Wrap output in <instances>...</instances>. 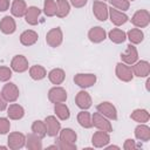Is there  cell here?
I'll return each mask as SVG.
<instances>
[{"instance_id":"6da1fadb","label":"cell","mask_w":150,"mask_h":150,"mask_svg":"<svg viewBox=\"0 0 150 150\" xmlns=\"http://www.w3.org/2000/svg\"><path fill=\"white\" fill-rule=\"evenodd\" d=\"M91 122H93V127L97 128L98 130H102L105 132L112 131V127H111V123L109 122V120L107 117H104L103 115H101L98 111L94 112L91 115Z\"/></svg>"},{"instance_id":"7a4b0ae2","label":"cell","mask_w":150,"mask_h":150,"mask_svg":"<svg viewBox=\"0 0 150 150\" xmlns=\"http://www.w3.org/2000/svg\"><path fill=\"white\" fill-rule=\"evenodd\" d=\"M93 13L100 21H105L109 16V7L102 0H95L93 2Z\"/></svg>"},{"instance_id":"3957f363","label":"cell","mask_w":150,"mask_h":150,"mask_svg":"<svg viewBox=\"0 0 150 150\" xmlns=\"http://www.w3.org/2000/svg\"><path fill=\"white\" fill-rule=\"evenodd\" d=\"M131 22L137 28H144L150 23V13L146 9H139L132 15Z\"/></svg>"},{"instance_id":"277c9868","label":"cell","mask_w":150,"mask_h":150,"mask_svg":"<svg viewBox=\"0 0 150 150\" xmlns=\"http://www.w3.org/2000/svg\"><path fill=\"white\" fill-rule=\"evenodd\" d=\"M62 40H63V34H62V30L60 27H55V28H52L47 35H46V42L48 46L55 48V47H59L61 43H62Z\"/></svg>"},{"instance_id":"5b68a950","label":"cell","mask_w":150,"mask_h":150,"mask_svg":"<svg viewBox=\"0 0 150 150\" xmlns=\"http://www.w3.org/2000/svg\"><path fill=\"white\" fill-rule=\"evenodd\" d=\"M1 95H2V97L6 100V102H15V101L18 100L19 95H20L19 88L16 87L15 83L8 82V83H6V84L2 87Z\"/></svg>"},{"instance_id":"8992f818","label":"cell","mask_w":150,"mask_h":150,"mask_svg":"<svg viewBox=\"0 0 150 150\" xmlns=\"http://www.w3.org/2000/svg\"><path fill=\"white\" fill-rule=\"evenodd\" d=\"M8 148L12 150H19L21 148L25 146L26 144V136L22 132L15 131V132H11L8 135Z\"/></svg>"},{"instance_id":"52a82bcc","label":"cell","mask_w":150,"mask_h":150,"mask_svg":"<svg viewBox=\"0 0 150 150\" xmlns=\"http://www.w3.org/2000/svg\"><path fill=\"white\" fill-rule=\"evenodd\" d=\"M97 111L103 115L104 117H107L108 120H117V110L115 108V105L110 102H101L100 104H97L96 107Z\"/></svg>"},{"instance_id":"ba28073f","label":"cell","mask_w":150,"mask_h":150,"mask_svg":"<svg viewBox=\"0 0 150 150\" xmlns=\"http://www.w3.org/2000/svg\"><path fill=\"white\" fill-rule=\"evenodd\" d=\"M121 60L123 63L128 64V66H132L135 62H137L138 60V53L136 47L132 43H129L127 46V49L124 53L121 54Z\"/></svg>"},{"instance_id":"9c48e42d","label":"cell","mask_w":150,"mask_h":150,"mask_svg":"<svg viewBox=\"0 0 150 150\" xmlns=\"http://www.w3.org/2000/svg\"><path fill=\"white\" fill-rule=\"evenodd\" d=\"M115 73H116V76L123 82H130L132 80V77H134L131 67H129L128 64H125L123 62H118L116 64Z\"/></svg>"},{"instance_id":"30bf717a","label":"cell","mask_w":150,"mask_h":150,"mask_svg":"<svg viewBox=\"0 0 150 150\" xmlns=\"http://www.w3.org/2000/svg\"><path fill=\"white\" fill-rule=\"evenodd\" d=\"M48 100L52 102V103H62V102H66L67 100V91L64 88L62 87H53L49 91H48Z\"/></svg>"},{"instance_id":"8fae6325","label":"cell","mask_w":150,"mask_h":150,"mask_svg":"<svg viewBox=\"0 0 150 150\" xmlns=\"http://www.w3.org/2000/svg\"><path fill=\"white\" fill-rule=\"evenodd\" d=\"M45 125H46V131H47V135L50 136V137H55L60 130H61V124L60 122L57 121V118L55 116H47L45 118Z\"/></svg>"},{"instance_id":"7c38bea8","label":"cell","mask_w":150,"mask_h":150,"mask_svg":"<svg viewBox=\"0 0 150 150\" xmlns=\"http://www.w3.org/2000/svg\"><path fill=\"white\" fill-rule=\"evenodd\" d=\"M74 82L81 88H89L96 82L95 74H76L74 76Z\"/></svg>"},{"instance_id":"4fadbf2b","label":"cell","mask_w":150,"mask_h":150,"mask_svg":"<svg viewBox=\"0 0 150 150\" xmlns=\"http://www.w3.org/2000/svg\"><path fill=\"white\" fill-rule=\"evenodd\" d=\"M132 74L138 77H146L150 74V63L148 61H138L131 66Z\"/></svg>"},{"instance_id":"5bb4252c","label":"cell","mask_w":150,"mask_h":150,"mask_svg":"<svg viewBox=\"0 0 150 150\" xmlns=\"http://www.w3.org/2000/svg\"><path fill=\"white\" fill-rule=\"evenodd\" d=\"M11 68L16 73H23L28 69V60L23 55H15L11 61Z\"/></svg>"},{"instance_id":"9a60e30c","label":"cell","mask_w":150,"mask_h":150,"mask_svg":"<svg viewBox=\"0 0 150 150\" xmlns=\"http://www.w3.org/2000/svg\"><path fill=\"white\" fill-rule=\"evenodd\" d=\"M91 142H93V145L95 148H104L110 142L109 132H105L102 130L96 131L91 137Z\"/></svg>"},{"instance_id":"2e32d148","label":"cell","mask_w":150,"mask_h":150,"mask_svg":"<svg viewBox=\"0 0 150 150\" xmlns=\"http://www.w3.org/2000/svg\"><path fill=\"white\" fill-rule=\"evenodd\" d=\"M75 103L80 109L87 110V109H89L91 107V97L87 91L81 90L75 96Z\"/></svg>"},{"instance_id":"e0dca14e","label":"cell","mask_w":150,"mask_h":150,"mask_svg":"<svg viewBox=\"0 0 150 150\" xmlns=\"http://www.w3.org/2000/svg\"><path fill=\"white\" fill-rule=\"evenodd\" d=\"M109 16H110L111 22L117 27L124 25L129 20V18H128V15L125 13H123V12H121V11L114 8V7L109 8Z\"/></svg>"},{"instance_id":"ac0fdd59","label":"cell","mask_w":150,"mask_h":150,"mask_svg":"<svg viewBox=\"0 0 150 150\" xmlns=\"http://www.w3.org/2000/svg\"><path fill=\"white\" fill-rule=\"evenodd\" d=\"M88 38H89V40H90L93 43H100V42H102V41L105 40L107 33H105V30H104L102 27L96 26V27H93V28L89 29V32H88Z\"/></svg>"},{"instance_id":"d6986e66","label":"cell","mask_w":150,"mask_h":150,"mask_svg":"<svg viewBox=\"0 0 150 150\" xmlns=\"http://www.w3.org/2000/svg\"><path fill=\"white\" fill-rule=\"evenodd\" d=\"M16 29V23H15V20L9 16V15H6L1 19L0 21V30L4 33V34H13Z\"/></svg>"},{"instance_id":"ffe728a7","label":"cell","mask_w":150,"mask_h":150,"mask_svg":"<svg viewBox=\"0 0 150 150\" xmlns=\"http://www.w3.org/2000/svg\"><path fill=\"white\" fill-rule=\"evenodd\" d=\"M40 13H41V9L36 6H30L27 8L26 11V14H25V19H26V22L30 26H35L38 25L39 22V16H40Z\"/></svg>"},{"instance_id":"44dd1931","label":"cell","mask_w":150,"mask_h":150,"mask_svg":"<svg viewBox=\"0 0 150 150\" xmlns=\"http://www.w3.org/2000/svg\"><path fill=\"white\" fill-rule=\"evenodd\" d=\"M26 11H27V5H26L25 0H14L12 2L11 13L13 16H15V18L25 16Z\"/></svg>"},{"instance_id":"7402d4cb","label":"cell","mask_w":150,"mask_h":150,"mask_svg":"<svg viewBox=\"0 0 150 150\" xmlns=\"http://www.w3.org/2000/svg\"><path fill=\"white\" fill-rule=\"evenodd\" d=\"M39 39V35L35 30H32V29H28V30H25L21 33L20 35V42L21 45L23 46H32L34 45Z\"/></svg>"},{"instance_id":"603a6c76","label":"cell","mask_w":150,"mask_h":150,"mask_svg":"<svg viewBox=\"0 0 150 150\" xmlns=\"http://www.w3.org/2000/svg\"><path fill=\"white\" fill-rule=\"evenodd\" d=\"M42 138L35 134H28L26 136V148L29 150H41L42 149Z\"/></svg>"},{"instance_id":"cb8c5ba5","label":"cell","mask_w":150,"mask_h":150,"mask_svg":"<svg viewBox=\"0 0 150 150\" xmlns=\"http://www.w3.org/2000/svg\"><path fill=\"white\" fill-rule=\"evenodd\" d=\"M7 115L11 120H21L25 115V109L18 103H12L7 108Z\"/></svg>"},{"instance_id":"d4e9b609","label":"cell","mask_w":150,"mask_h":150,"mask_svg":"<svg viewBox=\"0 0 150 150\" xmlns=\"http://www.w3.org/2000/svg\"><path fill=\"white\" fill-rule=\"evenodd\" d=\"M135 137L139 141L148 142L150 139V128L144 123H139V125L135 128Z\"/></svg>"},{"instance_id":"484cf974","label":"cell","mask_w":150,"mask_h":150,"mask_svg":"<svg viewBox=\"0 0 150 150\" xmlns=\"http://www.w3.org/2000/svg\"><path fill=\"white\" fill-rule=\"evenodd\" d=\"M66 74L63 71V69L61 68H54L48 73V79L53 84H61L64 81Z\"/></svg>"},{"instance_id":"4316f807","label":"cell","mask_w":150,"mask_h":150,"mask_svg":"<svg viewBox=\"0 0 150 150\" xmlns=\"http://www.w3.org/2000/svg\"><path fill=\"white\" fill-rule=\"evenodd\" d=\"M108 36L114 43H123L127 39V33L120 28H112L108 33Z\"/></svg>"},{"instance_id":"83f0119b","label":"cell","mask_w":150,"mask_h":150,"mask_svg":"<svg viewBox=\"0 0 150 150\" xmlns=\"http://www.w3.org/2000/svg\"><path fill=\"white\" fill-rule=\"evenodd\" d=\"M130 118L137 123H146L150 118V115L146 109H136L131 112Z\"/></svg>"},{"instance_id":"f1b7e54d","label":"cell","mask_w":150,"mask_h":150,"mask_svg":"<svg viewBox=\"0 0 150 150\" xmlns=\"http://www.w3.org/2000/svg\"><path fill=\"white\" fill-rule=\"evenodd\" d=\"M56 16L57 18H66L70 12V4L67 0H56Z\"/></svg>"},{"instance_id":"f546056e","label":"cell","mask_w":150,"mask_h":150,"mask_svg":"<svg viewBox=\"0 0 150 150\" xmlns=\"http://www.w3.org/2000/svg\"><path fill=\"white\" fill-rule=\"evenodd\" d=\"M60 136H59V139L63 141V142H68V143H75L76 139H77V135L76 132L70 129V128H64L62 130H60Z\"/></svg>"},{"instance_id":"4dcf8cb0","label":"cell","mask_w":150,"mask_h":150,"mask_svg":"<svg viewBox=\"0 0 150 150\" xmlns=\"http://www.w3.org/2000/svg\"><path fill=\"white\" fill-rule=\"evenodd\" d=\"M29 75H30V77L33 80L40 81V80H42V79H45L47 76V71L42 66L35 64V66H32L29 68Z\"/></svg>"},{"instance_id":"1f68e13d","label":"cell","mask_w":150,"mask_h":150,"mask_svg":"<svg viewBox=\"0 0 150 150\" xmlns=\"http://www.w3.org/2000/svg\"><path fill=\"white\" fill-rule=\"evenodd\" d=\"M127 38L129 39L130 43L132 45H137V43H141L144 39V34L143 32L139 29V28H132L130 29L128 33H127Z\"/></svg>"},{"instance_id":"d6a6232c","label":"cell","mask_w":150,"mask_h":150,"mask_svg":"<svg viewBox=\"0 0 150 150\" xmlns=\"http://www.w3.org/2000/svg\"><path fill=\"white\" fill-rule=\"evenodd\" d=\"M54 111L56 114V116L62 120V121H66L69 118L70 116V111H69V108L62 102V103H55L54 105Z\"/></svg>"},{"instance_id":"836d02e7","label":"cell","mask_w":150,"mask_h":150,"mask_svg":"<svg viewBox=\"0 0 150 150\" xmlns=\"http://www.w3.org/2000/svg\"><path fill=\"white\" fill-rule=\"evenodd\" d=\"M77 122L81 127L86 128V129H89L93 127V122H91V115L86 111V110H82L79 112L77 115Z\"/></svg>"},{"instance_id":"e575fe53","label":"cell","mask_w":150,"mask_h":150,"mask_svg":"<svg viewBox=\"0 0 150 150\" xmlns=\"http://www.w3.org/2000/svg\"><path fill=\"white\" fill-rule=\"evenodd\" d=\"M32 131H33V134L38 135L40 138H43V137L47 135L45 122H43V121H40V120L34 121L33 124H32Z\"/></svg>"},{"instance_id":"d590c367","label":"cell","mask_w":150,"mask_h":150,"mask_svg":"<svg viewBox=\"0 0 150 150\" xmlns=\"http://www.w3.org/2000/svg\"><path fill=\"white\" fill-rule=\"evenodd\" d=\"M56 2L55 0H45L43 4V13L47 16H54L56 14Z\"/></svg>"},{"instance_id":"8d00e7d4","label":"cell","mask_w":150,"mask_h":150,"mask_svg":"<svg viewBox=\"0 0 150 150\" xmlns=\"http://www.w3.org/2000/svg\"><path fill=\"white\" fill-rule=\"evenodd\" d=\"M108 1L111 4V7L120 9L121 12L128 11L130 7V1H128V0H108Z\"/></svg>"},{"instance_id":"74e56055","label":"cell","mask_w":150,"mask_h":150,"mask_svg":"<svg viewBox=\"0 0 150 150\" xmlns=\"http://www.w3.org/2000/svg\"><path fill=\"white\" fill-rule=\"evenodd\" d=\"M12 77V68L1 66L0 67V82H7Z\"/></svg>"},{"instance_id":"f35d334b","label":"cell","mask_w":150,"mask_h":150,"mask_svg":"<svg viewBox=\"0 0 150 150\" xmlns=\"http://www.w3.org/2000/svg\"><path fill=\"white\" fill-rule=\"evenodd\" d=\"M9 129H11V122L5 117H0V135L7 134Z\"/></svg>"},{"instance_id":"ab89813d","label":"cell","mask_w":150,"mask_h":150,"mask_svg":"<svg viewBox=\"0 0 150 150\" xmlns=\"http://www.w3.org/2000/svg\"><path fill=\"white\" fill-rule=\"evenodd\" d=\"M57 149L61 150H76V144L75 143H68V142H63L61 139H57Z\"/></svg>"},{"instance_id":"60d3db41","label":"cell","mask_w":150,"mask_h":150,"mask_svg":"<svg viewBox=\"0 0 150 150\" xmlns=\"http://www.w3.org/2000/svg\"><path fill=\"white\" fill-rule=\"evenodd\" d=\"M137 146H138V145L135 143L134 139L128 138V139H125V142H124L123 149H124V150H135V149H137Z\"/></svg>"},{"instance_id":"b9f144b4","label":"cell","mask_w":150,"mask_h":150,"mask_svg":"<svg viewBox=\"0 0 150 150\" xmlns=\"http://www.w3.org/2000/svg\"><path fill=\"white\" fill-rule=\"evenodd\" d=\"M88 0H70V4L75 7V8H82L83 6L87 5Z\"/></svg>"},{"instance_id":"7bdbcfd3","label":"cell","mask_w":150,"mask_h":150,"mask_svg":"<svg viewBox=\"0 0 150 150\" xmlns=\"http://www.w3.org/2000/svg\"><path fill=\"white\" fill-rule=\"evenodd\" d=\"M9 8V0H0V12H5Z\"/></svg>"},{"instance_id":"ee69618b","label":"cell","mask_w":150,"mask_h":150,"mask_svg":"<svg viewBox=\"0 0 150 150\" xmlns=\"http://www.w3.org/2000/svg\"><path fill=\"white\" fill-rule=\"evenodd\" d=\"M6 108H7V102H6V100L2 97V95L0 93V111L5 110Z\"/></svg>"},{"instance_id":"f6af8a7d","label":"cell","mask_w":150,"mask_h":150,"mask_svg":"<svg viewBox=\"0 0 150 150\" xmlns=\"http://www.w3.org/2000/svg\"><path fill=\"white\" fill-rule=\"evenodd\" d=\"M112 148H114V149H118V146H115V145H111V146H108L107 149H112Z\"/></svg>"},{"instance_id":"bcb514c9","label":"cell","mask_w":150,"mask_h":150,"mask_svg":"<svg viewBox=\"0 0 150 150\" xmlns=\"http://www.w3.org/2000/svg\"><path fill=\"white\" fill-rule=\"evenodd\" d=\"M0 149H7V146H0Z\"/></svg>"},{"instance_id":"7dc6e473","label":"cell","mask_w":150,"mask_h":150,"mask_svg":"<svg viewBox=\"0 0 150 150\" xmlns=\"http://www.w3.org/2000/svg\"><path fill=\"white\" fill-rule=\"evenodd\" d=\"M128 1H135V0H128Z\"/></svg>"},{"instance_id":"c3c4849f","label":"cell","mask_w":150,"mask_h":150,"mask_svg":"<svg viewBox=\"0 0 150 150\" xmlns=\"http://www.w3.org/2000/svg\"><path fill=\"white\" fill-rule=\"evenodd\" d=\"M102 1H105V0H102Z\"/></svg>"}]
</instances>
